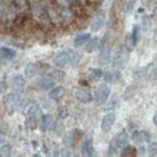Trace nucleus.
I'll return each instance as SVG.
<instances>
[{"mask_svg": "<svg viewBox=\"0 0 157 157\" xmlns=\"http://www.w3.org/2000/svg\"><path fill=\"white\" fill-rule=\"evenodd\" d=\"M81 59H82V57L78 52L68 49V50L60 52V53L56 57L54 62L57 65H59V67H64V65H67V64H77Z\"/></svg>", "mask_w": 157, "mask_h": 157, "instance_id": "1", "label": "nucleus"}, {"mask_svg": "<svg viewBox=\"0 0 157 157\" xmlns=\"http://www.w3.org/2000/svg\"><path fill=\"white\" fill-rule=\"evenodd\" d=\"M129 145L128 143V137L127 133L124 132H120L117 136H114L111 141L109 145V151H108V156H114L117 155L118 151H122L124 147H127Z\"/></svg>", "mask_w": 157, "mask_h": 157, "instance_id": "2", "label": "nucleus"}, {"mask_svg": "<svg viewBox=\"0 0 157 157\" xmlns=\"http://www.w3.org/2000/svg\"><path fill=\"white\" fill-rule=\"evenodd\" d=\"M111 94V88L107 84H101L97 87V89L94 90V94H93V99L96 102V104L101 106V104H104Z\"/></svg>", "mask_w": 157, "mask_h": 157, "instance_id": "3", "label": "nucleus"}, {"mask_svg": "<svg viewBox=\"0 0 157 157\" xmlns=\"http://www.w3.org/2000/svg\"><path fill=\"white\" fill-rule=\"evenodd\" d=\"M39 113H40V111H39V107L38 104H32L30 108L28 109L27 112V120H25V122H27V126L29 129H35L36 126H38V121H39Z\"/></svg>", "mask_w": 157, "mask_h": 157, "instance_id": "4", "label": "nucleus"}, {"mask_svg": "<svg viewBox=\"0 0 157 157\" xmlns=\"http://www.w3.org/2000/svg\"><path fill=\"white\" fill-rule=\"evenodd\" d=\"M4 103H5V108L9 111V112H14L15 109L18 108H23V101L20 99V97L15 93H10L5 97L4 99Z\"/></svg>", "mask_w": 157, "mask_h": 157, "instance_id": "5", "label": "nucleus"}, {"mask_svg": "<svg viewBox=\"0 0 157 157\" xmlns=\"http://www.w3.org/2000/svg\"><path fill=\"white\" fill-rule=\"evenodd\" d=\"M114 122H116V114L113 112L107 113L102 120L101 129L103 131V132H109V131L112 129V127H113V124H114Z\"/></svg>", "mask_w": 157, "mask_h": 157, "instance_id": "6", "label": "nucleus"}, {"mask_svg": "<svg viewBox=\"0 0 157 157\" xmlns=\"http://www.w3.org/2000/svg\"><path fill=\"white\" fill-rule=\"evenodd\" d=\"M81 137V131H72V132H68L67 135L64 136V145L65 147H68V148H73L74 145H75V142L79 140Z\"/></svg>", "mask_w": 157, "mask_h": 157, "instance_id": "7", "label": "nucleus"}, {"mask_svg": "<svg viewBox=\"0 0 157 157\" xmlns=\"http://www.w3.org/2000/svg\"><path fill=\"white\" fill-rule=\"evenodd\" d=\"M104 21H106V15H104L103 11H98L94 14L93 19H92V23H90V27H92V30H99L103 25H104Z\"/></svg>", "mask_w": 157, "mask_h": 157, "instance_id": "8", "label": "nucleus"}, {"mask_svg": "<svg viewBox=\"0 0 157 157\" xmlns=\"http://www.w3.org/2000/svg\"><path fill=\"white\" fill-rule=\"evenodd\" d=\"M75 98L78 101H81L82 103H89V102L93 101V94L90 93L89 89L81 88V89H77L75 90Z\"/></svg>", "mask_w": 157, "mask_h": 157, "instance_id": "9", "label": "nucleus"}, {"mask_svg": "<svg viewBox=\"0 0 157 157\" xmlns=\"http://www.w3.org/2000/svg\"><path fill=\"white\" fill-rule=\"evenodd\" d=\"M111 59V45L108 42H103L101 44V53H99V62L106 64Z\"/></svg>", "mask_w": 157, "mask_h": 157, "instance_id": "10", "label": "nucleus"}, {"mask_svg": "<svg viewBox=\"0 0 157 157\" xmlns=\"http://www.w3.org/2000/svg\"><path fill=\"white\" fill-rule=\"evenodd\" d=\"M81 152L83 156H87V157L94 156V147H93V142H92V138L90 137H88L83 141L82 147H81Z\"/></svg>", "mask_w": 157, "mask_h": 157, "instance_id": "11", "label": "nucleus"}, {"mask_svg": "<svg viewBox=\"0 0 157 157\" xmlns=\"http://www.w3.org/2000/svg\"><path fill=\"white\" fill-rule=\"evenodd\" d=\"M11 88L15 90L17 93H20L25 89V79L23 75H15L11 81Z\"/></svg>", "mask_w": 157, "mask_h": 157, "instance_id": "12", "label": "nucleus"}, {"mask_svg": "<svg viewBox=\"0 0 157 157\" xmlns=\"http://www.w3.org/2000/svg\"><path fill=\"white\" fill-rule=\"evenodd\" d=\"M126 60H127V56L123 53V52H117V53L114 54V57H113V59H112V64H113V67L114 68H122L123 65H124V63H126Z\"/></svg>", "mask_w": 157, "mask_h": 157, "instance_id": "13", "label": "nucleus"}, {"mask_svg": "<svg viewBox=\"0 0 157 157\" xmlns=\"http://www.w3.org/2000/svg\"><path fill=\"white\" fill-rule=\"evenodd\" d=\"M71 10L77 17H83L86 14V8L79 0H73L72 4H71Z\"/></svg>", "mask_w": 157, "mask_h": 157, "instance_id": "14", "label": "nucleus"}, {"mask_svg": "<svg viewBox=\"0 0 157 157\" xmlns=\"http://www.w3.org/2000/svg\"><path fill=\"white\" fill-rule=\"evenodd\" d=\"M54 83H56V81L50 75H43L40 79L38 81V87L44 89V90H47V89H50L52 87H53Z\"/></svg>", "mask_w": 157, "mask_h": 157, "instance_id": "15", "label": "nucleus"}, {"mask_svg": "<svg viewBox=\"0 0 157 157\" xmlns=\"http://www.w3.org/2000/svg\"><path fill=\"white\" fill-rule=\"evenodd\" d=\"M132 141L135 143H143L150 141V133L146 131H135L132 135Z\"/></svg>", "mask_w": 157, "mask_h": 157, "instance_id": "16", "label": "nucleus"}, {"mask_svg": "<svg viewBox=\"0 0 157 157\" xmlns=\"http://www.w3.org/2000/svg\"><path fill=\"white\" fill-rule=\"evenodd\" d=\"M64 96H65V89H64L63 87H60V86L53 88V89H52L50 92H49V98L53 99V101H56V102L63 99Z\"/></svg>", "mask_w": 157, "mask_h": 157, "instance_id": "17", "label": "nucleus"}, {"mask_svg": "<svg viewBox=\"0 0 157 157\" xmlns=\"http://www.w3.org/2000/svg\"><path fill=\"white\" fill-rule=\"evenodd\" d=\"M103 78L106 81V83H114L121 79V73L120 71H109V72L103 73Z\"/></svg>", "mask_w": 157, "mask_h": 157, "instance_id": "18", "label": "nucleus"}, {"mask_svg": "<svg viewBox=\"0 0 157 157\" xmlns=\"http://www.w3.org/2000/svg\"><path fill=\"white\" fill-rule=\"evenodd\" d=\"M54 118L52 117L50 114H44L43 118H42V129L44 131H50L54 128Z\"/></svg>", "mask_w": 157, "mask_h": 157, "instance_id": "19", "label": "nucleus"}, {"mask_svg": "<svg viewBox=\"0 0 157 157\" xmlns=\"http://www.w3.org/2000/svg\"><path fill=\"white\" fill-rule=\"evenodd\" d=\"M98 48H101V40L98 38H92L87 42L86 52L87 53H93V52H96Z\"/></svg>", "mask_w": 157, "mask_h": 157, "instance_id": "20", "label": "nucleus"}, {"mask_svg": "<svg viewBox=\"0 0 157 157\" xmlns=\"http://www.w3.org/2000/svg\"><path fill=\"white\" fill-rule=\"evenodd\" d=\"M15 50L11 48H6V47H2L0 48V58H3L5 60H10L15 58Z\"/></svg>", "mask_w": 157, "mask_h": 157, "instance_id": "21", "label": "nucleus"}, {"mask_svg": "<svg viewBox=\"0 0 157 157\" xmlns=\"http://www.w3.org/2000/svg\"><path fill=\"white\" fill-rule=\"evenodd\" d=\"M90 39V34L88 33H83V34H78L75 38H74V45L75 47H81L83 44H86L88 40Z\"/></svg>", "mask_w": 157, "mask_h": 157, "instance_id": "22", "label": "nucleus"}, {"mask_svg": "<svg viewBox=\"0 0 157 157\" xmlns=\"http://www.w3.org/2000/svg\"><path fill=\"white\" fill-rule=\"evenodd\" d=\"M88 75L92 78V79L97 81V79H101V78H103V72L99 68H90L88 71Z\"/></svg>", "mask_w": 157, "mask_h": 157, "instance_id": "23", "label": "nucleus"}, {"mask_svg": "<svg viewBox=\"0 0 157 157\" xmlns=\"http://www.w3.org/2000/svg\"><path fill=\"white\" fill-rule=\"evenodd\" d=\"M38 72H39V69H38V64H29L28 67L25 68V74H27L28 78H33Z\"/></svg>", "mask_w": 157, "mask_h": 157, "instance_id": "24", "label": "nucleus"}, {"mask_svg": "<svg viewBox=\"0 0 157 157\" xmlns=\"http://www.w3.org/2000/svg\"><path fill=\"white\" fill-rule=\"evenodd\" d=\"M124 44H126V49H127V52H132V50L135 49L136 42L133 40V38H132V34H128V35L126 36Z\"/></svg>", "mask_w": 157, "mask_h": 157, "instance_id": "25", "label": "nucleus"}, {"mask_svg": "<svg viewBox=\"0 0 157 157\" xmlns=\"http://www.w3.org/2000/svg\"><path fill=\"white\" fill-rule=\"evenodd\" d=\"M11 155V146L9 143H4V145L0 147V156L2 157H8Z\"/></svg>", "mask_w": 157, "mask_h": 157, "instance_id": "26", "label": "nucleus"}, {"mask_svg": "<svg viewBox=\"0 0 157 157\" xmlns=\"http://www.w3.org/2000/svg\"><path fill=\"white\" fill-rule=\"evenodd\" d=\"M50 77L53 78L54 81H57V82L63 81V79H64V72L58 71V69H54V71H52V72H50Z\"/></svg>", "mask_w": 157, "mask_h": 157, "instance_id": "27", "label": "nucleus"}, {"mask_svg": "<svg viewBox=\"0 0 157 157\" xmlns=\"http://www.w3.org/2000/svg\"><path fill=\"white\" fill-rule=\"evenodd\" d=\"M121 156H136L137 155V151H136V148L135 147H132V146H127V147H124L122 151H121Z\"/></svg>", "mask_w": 157, "mask_h": 157, "instance_id": "28", "label": "nucleus"}, {"mask_svg": "<svg viewBox=\"0 0 157 157\" xmlns=\"http://www.w3.org/2000/svg\"><path fill=\"white\" fill-rule=\"evenodd\" d=\"M136 2H137V0H127V2H126L124 11L127 13V14H129V13L133 10V8H135V5H136Z\"/></svg>", "mask_w": 157, "mask_h": 157, "instance_id": "29", "label": "nucleus"}, {"mask_svg": "<svg viewBox=\"0 0 157 157\" xmlns=\"http://www.w3.org/2000/svg\"><path fill=\"white\" fill-rule=\"evenodd\" d=\"M147 151H148L150 156H157V142H150Z\"/></svg>", "mask_w": 157, "mask_h": 157, "instance_id": "30", "label": "nucleus"}, {"mask_svg": "<svg viewBox=\"0 0 157 157\" xmlns=\"http://www.w3.org/2000/svg\"><path fill=\"white\" fill-rule=\"evenodd\" d=\"M136 93V88L135 87H128L124 90V99H131Z\"/></svg>", "mask_w": 157, "mask_h": 157, "instance_id": "31", "label": "nucleus"}, {"mask_svg": "<svg viewBox=\"0 0 157 157\" xmlns=\"http://www.w3.org/2000/svg\"><path fill=\"white\" fill-rule=\"evenodd\" d=\"M64 124L62 123V122H57V123H54V131H56V133L58 135V136H62L63 133H64Z\"/></svg>", "mask_w": 157, "mask_h": 157, "instance_id": "32", "label": "nucleus"}, {"mask_svg": "<svg viewBox=\"0 0 157 157\" xmlns=\"http://www.w3.org/2000/svg\"><path fill=\"white\" fill-rule=\"evenodd\" d=\"M58 114H59L60 118H67L68 117V108L65 106H60L58 108Z\"/></svg>", "mask_w": 157, "mask_h": 157, "instance_id": "33", "label": "nucleus"}, {"mask_svg": "<svg viewBox=\"0 0 157 157\" xmlns=\"http://www.w3.org/2000/svg\"><path fill=\"white\" fill-rule=\"evenodd\" d=\"M151 29V18L150 17H145L143 18V30H150Z\"/></svg>", "mask_w": 157, "mask_h": 157, "instance_id": "34", "label": "nucleus"}, {"mask_svg": "<svg viewBox=\"0 0 157 157\" xmlns=\"http://www.w3.org/2000/svg\"><path fill=\"white\" fill-rule=\"evenodd\" d=\"M132 38H133V40L137 43V40H138V28L137 27H133V30H132Z\"/></svg>", "mask_w": 157, "mask_h": 157, "instance_id": "35", "label": "nucleus"}, {"mask_svg": "<svg viewBox=\"0 0 157 157\" xmlns=\"http://www.w3.org/2000/svg\"><path fill=\"white\" fill-rule=\"evenodd\" d=\"M4 140H5V136H4V133L2 132V131H0V143H3Z\"/></svg>", "mask_w": 157, "mask_h": 157, "instance_id": "36", "label": "nucleus"}, {"mask_svg": "<svg viewBox=\"0 0 157 157\" xmlns=\"http://www.w3.org/2000/svg\"><path fill=\"white\" fill-rule=\"evenodd\" d=\"M152 121H153V123L157 126V111L155 112V114H153V118H152Z\"/></svg>", "mask_w": 157, "mask_h": 157, "instance_id": "37", "label": "nucleus"}, {"mask_svg": "<svg viewBox=\"0 0 157 157\" xmlns=\"http://www.w3.org/2000/svg\"><path fill=\"white\" fill-rule=\"evenodd\" d=\"M153 14H155V18H156V20H157V5H156V9H155V13H153Z\"/></svg>", "mask_w": 157, "mask_h": 157, "instance_id": "38", "label": "nucleus"}, {"mask_svg": "<svg viewBox=\"0 0 157 157\" xmlns=\"http://www.w3.org/2000/svg\"><path fill=\"white\" fill-rule=\"evenodd\" d=\"M0 131H2V122H0Z\"/></svg>", "mask_w": 157, "mask_h": 157, "instance_id": "39", "label": "nucleus"}, {"mask_svg": "<svg viewBox=\"0 0 157 157\" xmlns=\"http://www.w3.org/2000/svg\"><path fill=\"white\" fill-rule=\"evenodd\" d=\"M156 43H157V35H156Z\"/></svg>", "mask_w": 157, "mask_h": 157, "instance_id": "40", "label": "nucleus"}]
</instances>
